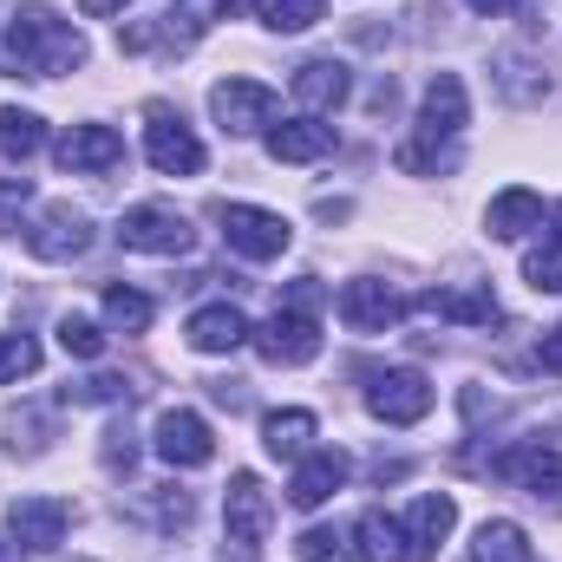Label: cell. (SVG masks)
<instances>
[{"label": "cell", "instance_id": "obj_1", "mask_svg": "<svg viewBox=\"0 0 562 562\" xmlns=\"http://www.w3.org/2000/svg\"><path fill=\"white\" fill-rule=\"evenodd\" d=\"M7 66L26 72V79H59L72 66H86V40L53 7H20L13 26H7Z\"/></svg>", "mask_w": 562, "mask_h": 562}, {"label": "cell", "instance_id": "obj_2", "mask_svg": "<svg viewBox=\"0 0 562 562\" xmlns=\"http://www.w3.org/2000/svg\"><path fill=\"white\" fill-rule=\"evenodd\" d=\"M471 125V99H464V79L458 72H438L431 86H425L419 99V132L400 144V170H438V164H451V138Z\"/></svg>", "mask_w": 562, "mask_h": 562}, {"label": "cell", "instance_id": "obj_3", "mask_svg": "<svg viewBox=\"0 0 562 562\" xmlns=\"http://www.w3.org/2000/svg\"><path fill=\"white\" fill-rule=\"evenodd\" d=\"M144 157H150V170H164V177H196V170H203V144L183 125L177 105H144Z\"/></svg>", "mask_w": 562, "mask_h": 562}, {"label": "cell", "instance_id": "obj_4", "mask_svg": "<svg viewBox=\"0 0 562 562\" xmlns=\"http://www.w3.org/2000/svg\"><path fill=\"white\" fill-rule=\"evenodd\" d=\"M216 223H223V243H229L236 256H249V262H276V256H288V243H294L288 216L256 210V203H223Z\"/></svg>", "mask_w": 562, "mask_h": 562}, {"label": "cell", "instance_id": "obj_5", "mask_svg": "<svg viewBox=\"0 0 562 562\" xmlns=\"http://www.w3.org/2000/svg\"><path fill=\"white\" fill-rule=\"evenodd\" d=\"M256 353L269 367H307L321 353V314H301V307H276L269 327H256Z\"/></svg>", "mask_w": 562, "mask_h": 562}, {"label": "cell", "instance_id": "obj_6", "mask_svg": "<svg viewBox=\"0 0 562 562\" xmlns=\"http://www.w3.org/2000/svg\"><path fill=\"white\" fill-rule=\"evenodd\" d=\"M210 112L229 138H249V132L276 125V92L262 79H223V86H210Z\"/></svg>", "mask_w": 562, "mask_h": 562}, {"label": "cell", "instance_id": "obj_7", "mask_svg": "<svg viewBox=\"0 0 562 562\" xmlns=\"http://www.w3.org/2000/svg\"><path fill=\"white\" fill-rule=\"evenodd\" d=\"M7 530H13V543H20L26 557H46V550L66 543L72 504H59V497H13V504H7Z\"/></svg>", "mask_w": 562, "mask_h": 562}, {"label": "cell", "instance_id": "obj_8", "mask_svg": "<svg viewBox=\"0 0 562 562\" xmlns=\"http://www.w3.org/2000/svg\"><path fill=\"white\" fill-rule=\"evenodd\" d=\"M150 445H157V458H164V464H177V471H196V464H210V458H216L210 419H203V413H190V406H170V413H157Z\"/></svg>", "mask_w": 562, "mask_h": 562}, {"label": "cell", "instance_id": "obj_9", "mask_svg": "<svg viewBox=\"0 0 562 562\" xmlns=\"http://www.w3.org/2000/svg\"><path fill=\"white\" fill-rule=\"evenodd\" d=\"M26 249H33L40 262H79V256L92 249V216L72 210V203H53V210H40V223L26 229Z\"/></svg>", "mask_w": 562, "mask_h": 562}, {"label": "cell", "instance_id": "obj_10", "mask_svg": "<svg viewBox=\"0 0 562 562\" xmlns=\"http://www.w3.org/2000/svg\"><path fill=\"white\" fill-rule=\"evenodd\" d=\"M431 380H425L419 367H393V373H380L373 386H367V406H373V419L386 425H419L431 413Z\"/></svg>", "mask_w": 562, "mask_h": 562}, {"label": "cell", "instance_id": "obj_11", "mask_svg": "<svg viewBox=\"0 0 562 562\" xmlns=\"http://www.w3.org/2000/svg\"><path fill=\"white\" fill-rule=\"evenodd\" d=\"M119 243L138 249V256H183V249H190V223H183L170 203H138V210H125Z\"/></svg>", "mask_w": 562, "mask_h": 562}, {"label": "cell", "instance_id": "obj_12", "mask_svg": "<svg viewBox=\"0 0 562 562\" xmlns=\"http://www.w3.org/2000/svg\"><path fill=\"white\" fill-rule=\"evenodd\" d=\"M223 524H229V543H236V550H256V543L269 537L276 504H269V491H262V477H256V471H236V477H229Z\"/></svg>", "mask_w": 562, "mask_h": 562}, {"label": "cell", "instance_id": "obj_13", "mask_svg": "<svg viewBox=\"0 0 562 562\" xmlns=\"http://www.w3.org/2000/svg\"><path fill=\"white\" fill-rule=\"evenodd\" d=\"M340 321H347L353 334H386V327L406 321V301H400L386 281H347V288H340Z\"/></svg>", "mask_w": 562, "mask_h": 562}, {"label": "cell", "instance_id": "obj_14", "mask_svg": "<svg viewBox=\"0 0 562 562\" xmlns=\"http://www.w3.org/2000/svg\"><path fill=\"white\" fill-rule=\"evenodd\" d=\"M347 451H334V445H321V451H307V458H294V484H288V504L294 510H321L340 484H347Z\"/></svg>", "mask_w": 562, "mask_h": 562}, {"label": "cell", "instance_id": "obj_15", "mask_svg": "<svg viewBox=\"0 0 562 562\" xmlns=\"http://www.w3.org/2000/svg\"><path fill=\"white\" fill-rule=\"evenodd\" d=\"M53 157H59V170H112L119 157H125V138L112 132V125H72L66 138L53 144Z\"/></svg>", "mask_w": 562, "mask_h": 562}, {"label": "cell", "instance_id": "obj_16", "mask_svg": "<svg viewBox=\"0 0 562 562\" xmlns=\"http://www.w3.org/2000/svg\"><path fill=\"white\" fill-rule=\"evenodd\" d=\"M347 92H353V72H347L340 59H307V66L294 72V99H301V112H307V119L340 112V105H347Z\"/></svg>", "mask_w": 562, "mask_h": 562}, {"label": "cell", "instance_id": "obj_17", "mask_svg": "<svg viewBox=\"0 0 562 562\" xmlns=\"http://www.w3.org/2000/svg\"><path fill=\"white\" fill-rule=\"evenodd\" d=\"M497 477H510L530 497H557L562 491V451L557 445H517L510 458H497Z\"/></svg>", "mask_w": 562, "mask_h": 562}, {"label": "cell", "instance_id": "obj_18", "mask_svg": "<svg viewBox=\"0 0 562 562\" xmlns=\"http://www.w3.org/2000/svg\"><path fill=\"white\" fill-rule=\"evenodd\" d=\"M484 229L497 236V243H517V236H530V229H543V196L537 190H504V196H491V210H484Z\"/></svg>", "mask_w": 562, "mask_h": 562}, {"label": "cell", "instance_id": "obj_19", "mask_svg": "<svg viewBox=\"0 0 562 562\" xmlns=\"http://www.w3.org/2000/svg\"><path fill=\"white\" fill-rule=\"evenodd\" d=\"M243 340H249L243 307L216 301V307H196V314H190V347H196V353H236Z\"/></svg>", "mask_w": 562, "mask_h": 562}, {"label": "cell", "instance_id": "obj_20", "mask_svg": "<svg viewBox=\"0 0 562 562\" xmlns=\"http://www.w3.org/2000/svg\"><path fill=\"white\" fill-rule=\"evenodd\" d=\"M334 150V125L321 119H288V125H269V157L276 164H314Z\"/></svg>", "mask_w": 562, "mask_h": 562}, {"label": "cell", "instance_id": "obj_21", "mask_svg": "<svg viewBox=\"0 0 562 562\" xmlns=\"http://www.w3.org/2000/svg\"><path fill=\"white\" fill-rule=\"evenodd\" d=\"M425 321H458V327H491L497 321V294L491 288H471V294H419L413 301Z\"/></svg>", "mask_w": 562, "mask_h": 562}, {"label": "cell", "instance_id": "obj_22", "mask_svg": "<svg viewBox=\"0 0 562 562\" xmlns=\"http://www.w3.org/2000/svg\"><path fill=\"white\" fill-rule=\"evenodd\" d=\"M451 524H458V504H451V497H438V491L419 497V504H413V517H406V550H413V562L431 557V550L451 537Z\"/></svg>", "mask_w": 562, "mask_h": 562}, {"label": "cell", "instance_id": "obj_23", "mask_svg": "<svg viewBox=\"0 0 562 562\" xmlns=\"http://www.w3.org/2000/svg\"><path fill=\"white\" fill-rule=\"evenodd\" d=\"M321 425L307 406H288V413H269L262 419V445H269V458H307V438H314Z\"/></svg>", "mask_w": 562, "mask_h": 562}, {"label": "cell", "instance_id": "obj_24", "mask_svg": "<svg viewBox=\"0 0 562 562\" xmlns=\"http://www.w3.org/2000/svg\"><path fill=\"white\" fill-rule=\"evenodd\" d=\"M471 562H537V557H530V537H524L510 517H491V524H477V537H471Z\"/></svg>", "mask_w": 562, "mask_h": 562}, {"label": "cell", "instance_id": "obj_25", "mask_svg": "<svg viewBox=\"0 0 562 562\" xmlns=\"http://www.w3.org/2000/svg\"><path fill=\"white\" fill-rule=\"evenodd\" d=\"M353 537H360L367 562H413V550H406V524H393L386 510H367V517L353 524Z\"/></svg>", "mask_w": 562, "mask_h": 562}, {"label": "cell", "instance_id": "obj_26", "mask_svg": "<svg viewBox=\"0 0 562 562\" xmlns=\"http://www.w3.org/2000/svg\"><path fill=\"white\" fill-rule=\"evenodd\" d=\"M294 557L301 562H367V550L353 543V530H340V524H314V530H301Z\"/></svg>", "mask_w": 562, "mask_h": 562}, {"label": "cell", "instance_id": "obj_27", "mask_svg": "<svg viewBox=\"0 0 562 562\" xmlns=\"http://www.w3.org/2000/svg\"><path fill=\"white\" fill-rule=\"evenodd\" d=\"M40 144H46L40 112H20V105H7V112H0V157H33Z\"/></svg>", "mask_w": 562, "mask_h": 562}, {"label": "cell", "instance_id": "obj_28", "mask_svg": "<svg viewBox=\"0 0 562 562\" xmlns=\"http://www.w3.org/2000/svg\"><path fill=\"white\" fill-rule=\"evenodd\" d=\"M256 13H262L269 33H307L327 13V0H256Z\"/></svg>", "mask_w": 562, "mask_h": 562}, {"label": "cell", "instance_id": "obj_29", "mask_svg": "<svg viewBox=\"0 0 562 562\" xmlns=\"http://www.w3.org/2000/svg\"><path fill=\"white\" fill-rule=\"evenodd\" d=\"M105 321H112L119 334H144V327H150V294L112 281V288H105Z\"/></svg>", "mask_w": 562, "mask_h": 562}, {"label": "cell", "instance_id": "obj_30", "mask_svg": "<svg viewBox=\"0 0 562 562\" xmlns=\"http://www.w3.org/2000/svg\"><path fill=\"white\" fill-rule=\"evenodd\" d=\"M524 281L537 294H562V236H543L530 256H524Z\"/></svg>", "mask_w": 562, "mask_h": 562}, {"label": "cell", "instance_id": "obj_31", "mask_svg": "<svg viewBox=\"0 0 562 562\" xmlns=\"http://www.w3.org/2000/svg\"><path fill=\"white\" fill-rule=\"evenodd\" d=\"M40 373V340L33 334H0V386Z\"/></svg>", "mask_w": 562, "mask_h": 562}, {"label": "cell", "instance_id": "obj_32", "mask_svg": "<svg viewBox=\"0 0 562 562\" xmlns=\"http://www.w3.org/2000/svg\"><path fill=\"white\" fill-rule=\"evenodd\" d=\"M59 347H66L72 360H99V353H105V327L86 321V314H66V321H59Z\"/></svg>", "mask_w": 562, "mask_h": 562}, {"label": "cell", "instance_id": "obj_33", "mask_svg": "<svg viewBox=\"0 0 562 562\" xmlns=\"http://www.w3.org/2000/svg\"><path fill=\"white\" fill-rule=\"evenodd\" d=\"M66 400H72V406H125V400H132V380H119V373H92V380L66 386Z\"/></svg>", "mask_w": 562, "mask_h": 562}, {"label": "cell", "instance_id": "obj_34", "mask_svg": "<svg viewBox=\"0 0 562 562\" xmlns=\"http://www.w3.org/2000/svg\"><path fill=\"white\" fill-rule=\"evenodd\" d=\"M223 13H229V0H177V7H170V20H183V33H190V40H196V33H210Z\"/></svg>", "mask_w": 562, "mask_h": 562}, {"label": "cell", "instance_id": "obj_35", "mask_svg": "<svg viewBox=\"0 0 562 562\" xmlns=\"http://www.w3.org/2000/svg\"><path fill=\"white\" fill-rule=\"evenodd\" d=\"M105 464L112 471H132V431H105Z\"/></svg>", "mask_w": 562, "mask_h": 562}, {"label": "cell", "instance_id": "obj_36", "mask_svg": "<svg viewBox=\"0 0 562 562\" xmlns=\"http://www.w3.org/2000/svg\"><path fill=\"white\" fill-rule=\"evenodd\" d=\"M537 367L562 380V327H557V334H543V347H537Z\"/></svg>", "mask_w": 562, "mask_h": 562}, {"label": "cell", "instance_id": "obj_37", "mask_svg": "<svg viewBox=\"0 0 562 562\" xmlns=\"http://www.w3.org/2000/svg\"><path fill=\"white\" fill-rule=\"evenodd\" d=\"M132 0H79V13H92V20H105V13H125Z\"/></svg>", "mask_w": 562, "mask_h": 562}, {"label": "cell", "instance_id": "obj_38", "mask_svg": "<svg viewBox=\"0 0 562 562\" xmlns=\"http://www.w3.org/2000/svg\"><path fill=\"white\" fill-rule=\"evenodd\" d=\"M0 562H26V550H20V543H13V530H7V537H0Z\"/></svg>", "mask_w": 562, "mask_h": 562}, {"label": "cell", "instance_id": "obj_39", "mask_svg": "<svg viewBox=\"0 0 562 562\" xmlns=\"http://www.w3.org/2000/svg\"><path fill=\"white\" fill-rule=\"evenodd\" d=\"M504 7H510V0H471V13H484V20H491V13H504Z\"/></svg>", "mask_w": 562, "mask_h": 562}, {"label": "cell", "instance_id": "obj_40", "mask_svg": "<svg viewBox=\"0 0 562 562\" xmlns=\"http://www.w3.org/2000/svg\"><path fill=\"white\" fill-rule=\"evenodd\" d=\"M557 223H562V203H557Z\"/></svg>", "mask_w": 562, "mask_h": 562}, {"label": "cell", "instance_id": "obj_41", "mask_svg": "<svg viewBox=\"0 0 562 562\" xmlns=\"http://www.w3.org/2000/svg\"><path fill=\"white\" fill-rule=\"evenodd\" d=\"M229 7H243V0H229Z\"/></svg>", "mask_w": 562, "mask_h": 562}]
</instances>
